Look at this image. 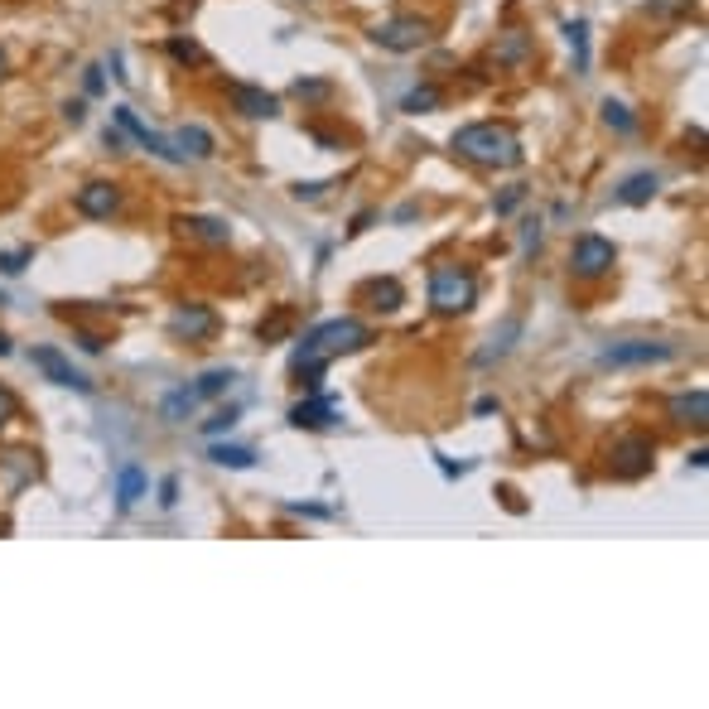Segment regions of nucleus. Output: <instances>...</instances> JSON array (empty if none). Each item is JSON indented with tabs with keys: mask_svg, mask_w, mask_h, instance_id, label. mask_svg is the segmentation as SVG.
Wrapping results in <instances>:
<instances>
[{
	"mask_svg": "<svg viewBox=\"0 0 709 709\" xmlns=\"http://www.w3.org/2000/svg\"><path fill=\"white\" fill-rule=\"evenodd\" d=\"M367 343H372V328L362 324V319H353V314H348V319H324V324H314L300 338L290 372H295V382H300L304 391H319L328 362L343 353H357V348H367Z\"/></svg>",
	"mask_w": 709,
	"mask_h": 709,
	"instance_id": "1",
	"label": "nucleus"
},
{
	"mask_svg": "<svg viewBox=\"0 0 709 709\" xmlns=\"http://www.w3.org/2000/svg\"><path fill=\"white\" fill-rule=\"evenodd\" d=\"M454 155L478 169H517L526 155H521V140L512 126L502 121H468L454 131Z\"/></svg>",
	"mask_w": 709,
	"mask_h": 709,
	"instance_id": "2",
	"label": "nucleus"
},
{
	"mask_svg": "<svg viewBox=\"0 0 709 709\" xmlns=\"http://www.w3.org/2000/svg\"><path fill=\"white\" fill-rule=\"evenodd\" d=\"M473 304H478V275L459 261H439L430 271V309L444 319H459Z\"/></svg>",
	"mask_w": 709,
	"mask_h": 709,
	"instance_id": "3",
	"label": "nucleus"
},
{
	"mask_svg": "<svg viewBox=\"0 0 709 709\" xmlns=\"http://www.w3.org/2000/svg\"><path fill=\"white\" fill-rule=\"evenodd\" d=\"M618 266V246L599 237V232H584V237H574L570 246V275L574 280H584V285H594L603 275H613Z\"/></svg>",
	"mask_w": 709,
	"mask_h": 709,
	"instance_id": "4",
	"label": "nucleus"
},
{
	"mask_svg": "<svg viewBox=\"0 0 709 709\" xmlns=\"http://www.w3.org/2000/svg\"><path fill=\"white\" fill-rule=\"evenodd\" d=\"M430 34H435L430 20H420V15H396V20L372 25V44L386 49V54H415V49L430 44Z\"/></svg>",
	"mask_w": 709,
	"mask_h": 709,
	"instance_id": "5",
	"label": "nucleus"
},
{
	"mask_svg": "<svg viewBox=\"0 0 709 709\" xmlns=\"http://www.w3.org/2000/svg\"><path fill=\"white\" fill-rule=\"evenodd\" d=\"M652 459H656L652 435H623L613 439V449H608V473L623 478V483H637V478L652 473Z\"/></svg>",
	"mask_w": 709,
	"mask_h": 709,
	"instance_id": "6",
	"label": "nucleus"
},
{
	"mask_svg": "<svg viewBox=\"0 0 709 709\" xmlns=\"http://www.w3.org/2000/svg\"><path fill=\"white\" fill-rule=\"evenodd\" d=\"M671 357H676V348L671 343H656V338H618V343L599 348L603 367H661Z\"/></svg>",
	"mask_w": 709,
	"mask_h": 709,
	"instance_id": "7",
	"label": "nucleus"
},
{
	"mask_svg": "<svg viewBox=\"0 0 709 709\" xmlns=\"http://www.w3.org/2000/svg\"><path fill=\"white\" fill-rule=\"evenodd\" d=\"M73 208L92 222H111L121 208H126V193H121L116 179H87V184L73 193Z\"/></svg>",
	"mask_w": 709,
	"mask_h": 709,
	"instance_id": "8",
	"label": "nucleus"
},
{
	"mask_svg": "<svg viewBox=\"0 0 709 709\" xmlns=\"http://www.w3.org/2000/svg\"><path fill=\"white\" fill-rule=\"evenodd\" d=\"M169 333H174V343H208V338L218 333V314H213V304H198V300L174 304V314H169Z\"/></svg>",
	"mask_w": 709,
	"mask_h": 709,
	"instance_id": "9",
	"label": "nucleus"
},
{
	"mask_svg": "<svg viewBox=\"0 0 709 709\" xmlns=\"http://www.w3.org/2000/svg\"><path fill=\"white\" fill-rule=\"evenodd\" d=\"M29 362H34V367H39V372H44L54 386H68V391H78V396H92V391H97V382H92L87 372H78V367L58 353V348H34V353H29Z\"/></svg>",
	"mask_w": 709,
	"mask_h": 709,
	"instance_id": "10",
	"label": "nucleus"
},
{
	"mask_svg": "<svg viewBox=\"0 0 709 709\" xmlns=\"http://www.w3.org/2000/svg\"><path fill=\"white\" fill-rule=\"evenodd\" d=\"M290 425L295 430H333V425H343V406H338V396H328L319 386V391H309L300 406L290 410Z\"/></svg>",
	"mask_w": 709,
	"mask_h": 709,
	"instance_id": "11",
	"label": "nucleus"
},
{
	"mask_svg": "<svg viewBox=\"0 0 709 709\" xmlns=\"http://www.w3.org/2000/svg\"><path fill=\"white\" fill-rule=\"evenodd\" d=\"M116 126H121V131H126L131 140H136L145 155H155V160H164V164H184V155L174 150V140L160 136V131H150V126H145V121H140L131 107H116Z\"/></svg>",
	"mask_w": 709,
	"mask_h": 709,
	"instance_id": "12",
	"label": "nucleus"
},
{
	"mask_svg": "<svg viewBox=\"0 0 709 709\" xmlns=\"http://www.w3.org/2000/svg\"><path fill=\"white\" fill-rule=\"evenodd\" d=\"M227 102L246 121H271V116H280V97L266 92V87H251V82H227Z\"/></svg>",
	"mask_w": 709,
	"mask_h": 709,
	"instance_id": "13",
	"label": "nucleus"
},
{
	"mask_svg": "<svg viewBox=\"0 0 709 709\" xmlns=\"http://www.w3.org/2000/svg\"><path fill=\"white\" fill-rule=\"evenodd\" d=\"M521 333H526V319H521V314H507V319H502V324L488 333V343H483V348L473 353V362H478V367H492V362H502V357H507V353H512V348L521 343Z\"/></svg>",
	"mask_w": 709,
	"mask_h": 709,
	"instance_id": "14",
	"label": "nucleus"
},
{
	"mask_svg": "<svg viewBox=\"0 0 709 709\" xmlns=\"http://www.w3.org/2000/svg\"><path fill=\"white\" fill-rule=\"evenodd\" d=\"M666 415H671L676 425H695V430H705V425H709V391H705V386L676 391V396L666 401Z\"/></svg>",
	"mask_w": 709,
	"mask_h": 709,
	"instance_id": "15",
	"label": "nucleus"
},
{
	"mask_svg": "<svg viewBox=\"0 0 709 709\" xmlns=\"http://www.w3.org/2000/svg\"><path fill=\"white\" fill-rule=\"evenodd\" d=\"M357 300L367 304L372 314H396V309L406 304V285H401L396 275H382V280H367V285L357 290Z\"/></svg>",
	"mask_w": 709,
	"mask_h": 709,
	"instance_id": "16",
	"label": "nucleus"
},
{
	"mask_svg": "<svg viewBox=\"0 0 709 709\" xmlns=\"http://www.w3.org/2000/svg\"><path fill=\"white\" fill-rule=\"evenodd\" d=\"M145 497H150V478H145V468H140V464H121V468H116V507H121V512H136Z\"/></svg>",
	"mask_w": 709,
	"mask_h": 709,
	"instance_id": "17",
	"label": "nucleus"
},
{
	"mask_svg": "<svg viewBox=\"0 0 709 709\" xmlns=\"http://www.w3.org/2000/svg\"><path fill=\"white\" fill-rule=\"evenodd\" d=\"M169 140H174V150H179L184 160H213V155H218V140H213V131H208V126H198V121L179 126Z\"/></svg>",
	"mask_w": 709,
	"mask_h": 709,
	"instance_id": "18",
	"label": "nucleus"
},
{
	"mask_svg": "<svg viewBox=\"0 0 709 709\" xmlns=\"http://www.w3.org/2000/svg\"><path fill=\"white\" fill-rule=\"evenodd\" d=\"M179 227L189 232L193 242H203V246H227V242H232V227H227L222 218H198V213H193V218H179Z\"/></svg>",
	"mask_w": 709,
	"mask_h": 709,
	"instance_id": "19",
	"label": "nucleus"
},
{
	"mask_svg": "<svg viewBox=\"0 0 709 709\" xmlns=\"http://www.w3.org/2000/svg\"><path fill=\"white\" fill-rule=\"evenodd\" d=\"M164 54L174 58L179 68H208V49L198 39H189V34H169L164 39Z\"/></svg>",
	"mask_w": 709,
	"mask_h": 709,
	"instance_id": "20",
	"label": "nucleus"
},
{
	"mask_svg": "<svg viewBox=\"0 0 709 709\" xmlns=\"http://www.w3.org/2000/svg\"><path fill=\"white\" fill-rule=\"evenodd\" d=\"M232 386H237V367H208V372L193 382V391H198V401H222Z\"/></svg>",
	"mask_w": 709,
	"mask_h": 709,
	"instance_id": "21",
	"label": "nucleus"
},
{
	"mask_svg": "<svg viewBox=\"0 0 709 709\" xmlns=\"http://www.w3.org/2000/svg\"><path fill=\"white\" fill-rule=\"evenodd\" d=\"M193 410H198V391H193V386H174V391L160 401V415L169 420V425H184Z\"/></svg>",
	"mask_w": 709,
	"mask_h": 709,
	"instance_id": "22",
	"label": "nucleus"
},
{
	"mask_svg": "<svg viewBox=\"0 0 709 709\" xmlns=\"http://www.w3.org/2000/svg\"><path fill=\"white\" fill-rule=\"evenodd\" d=\"M618 203H632V208H642V203H652L656 198V174H628L618 193H613Z\"/></svg>",
	"mask_w": 709,
	"mask_h": 709,
	"instance_id": "23",
	"label": "nucleus"
},
{
	"mask_svg": "<svg viewBox=\"0 0 709 709\" xmlns=\"http://www.w3.org/2000/svg\"><path fill=\"white\" fill-rule=\"evenodd\" d=\"M531 58V39L521 34V29H512V34H502L497 39V63H507V68H521Z\"/></svg>",
	"mask_w": 709,
	"mask_h": 709,
	"instance_id": "24",
	"label": "nucleus"
},
{
	"mask_svg": "<svg viewBox=\"0 0 709 709\" xmlns=\"http://www.w3.org/2000/svg\"><path fill=\"white\" fill-rule=\"evenodd\" d=\"M208 459L218 468H256V449H246V444H213Z\"/></svg>",
	"mask_w": 709,
	"mask_h": 709,
	"instance_id": "25",
	"label": "nucleus"
},
{
	"mask_svg": "<svg viewBox=\"0 0 709 709\" xmlns=\"http://www.w3.org/2000/svg\"><path fill=\"white\" fill-rule=\"evenodd\" d=\"M565 39H570V49H574V68L584 73V68H589V25H584V20H570V25H565Z\"/></svg>",
	"mask_w": 709,
	"mask_h": 709,
	"instance_id": "26",
	"label": "nucleus"
},
{
	"mask_svg": "<svg viewBox=\"0 0 709 709\" xmlns=\"http://www.w3.org/2000/svg\"><path fill=\"white\" fill-rule=\"evenodd\" d=\"M603 126H613L618 136H632V131H637V116H632L623 102H613V97H608V102H603Z\"/></svg>",
	"mask_w": 709,
	"mask_h": 709,
	"instance_id": "27",
	"label": "nucleus"
},
{
	"mask_svg": "<svg viewBox=\"0 0 709 709\" xmlns=\"http://www.w3.org/2000/svg\"><path fill=\"white\" fill-rule=\"evenodd\" d=\"M237 420H242V410H237V406H222L218 415H208V420H203L198 430H203L208 439H218V435H232V430H237Z\"/></svg>",
	"mask_w": 709,
	"mask_h": 709,
	"instance_id": "28",
	"label": "nucleus"
},
{
	"mask_svg": "<svg viewBox=\"0 0 709 709\" xmlns=\"http://www.w3.org/2000/svg\"><path fill=\"white\" fill-rule=\"evenodd\" d=\"M444 97H439V87H415V92H406V102H401V111H410V116H420V111H435Z\"/></svg>",
	"mask_w": 709,
	"mask_h": 709,
	"instance_id": "29",
	"label": "nucleus"
},
{
	"mask_svg": "<svg viewBox=\"0 0 709 709\" xmlns=\"http://www.w3.org/2000/svg\"><path fill=\"white\" fill-rule=\"evenodd\" d=\"M521 198H526V184H512V189L502 193V198H492V213H497V218H507V213H517V208H521Z\"/></svg>",
	"mask_w": 709,
	"mask_h": 709,
	"instance_id": "30",
	"label": "nucleus"
},
{
	"mask_svg": "<svg viewBox=\"0 0 709 709\" xmlns=\"http://www.w3.org/2000/svg\"><path fill=\"white\" fill-rule=\"evenodd\" d=\"M15 415H20V401H15V391H10V386L0 382V430H5Z\"/></svg>",
	"mask_w": 709,
	"mask_h": 709,
	"instance_id": "31",
	"label": "nucleus"
},
{
	"mask_svg": "<svg viewBox=\"0 0 709 709\" xmlns=\"http://www.w3.org/2000/svg\"><path fill=\"white\" fill-rule=\"evenodd\" d=\"M29 256H34V251H5V256H0V271L5 275H20L29 266Z\"/></svg>",
	"mask_w": 709,
	"mask_h": 709,
	"instance_id": "32",
	"label": "nucleus"
},
{
	"mask_svg": "<svg viewBox=\"0 0 709 709\" xmlns=\"http://www.w3.org/2000/svg\"><path fill=\"white\" fill-rule=\"evenodd\" d=\"M285 512H295V517H314V521L333 517V512H328V507H314V502H285Z\"/></svg>",
	"mask_w": 709,
	"mask_h": 709,
	"instance_id": "33",
	"label": "nucleus"
},
{
	"mask_svg": "<svg viewBox=\"0 0 709 709\" xmlns=\"http://www.w3.org/2000/svg\"><path fill=\"white\" fill-rule=\"evenodd\" d=\"M324 179H309V184H295V198H300V203H314V198H324Z\"/></svg>",
	"mask_w": 709,
	"mask_h": 709,
	"instance_id": "34",
	"label": "nucleus"
},
{
	"mask_svg": "<svg viewBox=\"0 0 709 709\" xmlns=\"http://www.w3.org/2000/svg\"><path fill=\"white\" fill-rule=\"evenodd\" d=\"M82 87H87V97H97V92L107 87V73H102V68L92 63V68H87V78H82Z\"/></svg>",
	"mask_w": 709,
	"mask_h": 709,
	"instance_id": "35",
	"label": "nucleus"
},
{
	"mask_svg": "<svg viewBox=\"0 0 709 709\" xmlns=\"http://www.w3.org/2000/svg\"><path fill=\"white\" fill-rule=\"evenodd\" d=\"M328 92H333V87H328V82H295V97H328Z\"/></svg>",
	"mask_w": 709,
	"mask_h": 709,
	"instance_id": "36",
	"label": "nucleus"
},
{
	"mask_svg": "<svg viewBox=\"0 0 709 709\" xmlns=\"http://www.w3.org/2000/svg\"><path fill=\"white\" fill-rule=\"evenodd\" d=\"M78 348H82V353H102V348H107V338H102V333H87V328H82V333H78Z\"/></svg>",
	"mask_w": 709,
	"mask_h": 709,
	"instance_id": "37",
	"label": "nucleus"
},
{
	"mask_svg": "<svg viewBox=\"0 0 709 709\" xmlns=\"http://www.w3.org/2000/svg\"><path fill=\"white\" fill-rule=\"evenodd\" d=\"M174 502H179V478H164V483H160V507L169 512Z\"/></svg>",
	"mask_w": 709,
	"mask_h": 709,
	"instance_id": "38",
	"label": "nucleus"
},
{
	"mask_svg": "<svg viewBox=\"0 0 709 709\" xmlns=\"http://www.w3.org/2000/svg\"><path fill=\"white\" fill-rule=\"evenodd\" d=\"M63 121L82 126V121H87V102H68V107H63Z\"/></svg>",
	"mask_w": 709,
	"mask_h": 709,
	"instance_id": "39",
	"label": "nucleus"
},
{
	"mask_svg": "<svg viewBox=\"0 0 709 709\" xmlns=\"http://www.w3.org/2000/svg\"><path fill=\"white\" fill-rule=\"evenodd\" d=\"M102 145H107V150H121V145H126V131H121V126H107Z\"/></svg>",
	"mask_w": 709,
	"mask_h": 709,
	"instance_id": "40",
	"label": "nucleus"
},
{
	"mask_svg": "<svg viewBox=\"0 0 709 709\" xmlns=\"http://www.w3.org/2000/svg\"><path fill=\"white\" fill-rule=\"evenodd\" d=\"M439 468H444V478H464V473H468V464H449L444 454H439Z\"/></svg>",
	"mask_w": 709,
	"mask_h": 709,
	"instance_id": "41",
	"label": "nucleus"
},
{
	"mask_svg": "<svg viewBox=\"0 0 709 709\" xmlns=\"http://www.w3.org/2000/svg\"><path fill=\"white\" fill-rule=\"evenodd\" d=\"M521 242H526V246H536V242H541V222H526V232H521Z\"/></svg>",
	"mask_w": 709,
	"mask_h": 709,
	"instance_id": "42",
	"label": "nucleus"
},
{
	"mask_svg": "<svg viewBox=\"0 0 709 709\" xmlns=\"http://www.w3.org/2000/svg\"><path fill=\"white\" fill-rule=\"evenodd\" d=\"M111 78H116V82L131 78V73H126V63H121V54H111Z\"/></svg>",
	"mask_w": 709,
	"mask_h": 709,
	"instance_id": "43",
	"label": "nucleus"
},
{
	"mask_svg": "<svg viewBox=\"0 0 709 709\" xmlns=\"http://www.w3.org/2000/svg\"><path fill=\"white\" fill-rule=\"evenodd\" d=\"M10 78V58H5V49H0V82Z\"/></svg>",
	"mask_w": 709,
	"mask_h": 709,
	"instance_id": "44",
	"label": "nucleus"
},
{
	"mask_svg": "<svg viewBox=\"0 0 709 709\" xmlns=\"http://www.w3.org/2000/svg\"><path fill=\"white\" fill-rule=\"evenodd\" d=\"M0 357H10V338L5 333H0Z\"/></svg>",
	"mask_w": 709,
	"mask_h": 709,
	"instance_id": "45",
	"label": "nucleus"
}]
</instances>
